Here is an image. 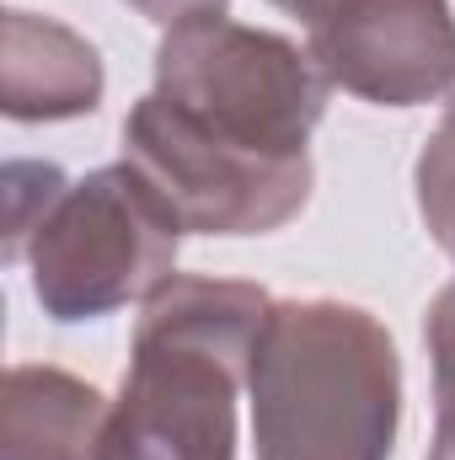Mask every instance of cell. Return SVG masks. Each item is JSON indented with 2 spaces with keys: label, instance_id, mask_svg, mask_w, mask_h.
I'll return each mask as SVG.
<instances>
[{
  "label": "cell",
  "instance_id": "1",
  "mask_svg": "<svg viewBox=\"0 0 455 460\" xmlns=\"http://www.w3.org/2000/svg\"><path fill=\"white\" fill-rule=\"evenodd\" d=\"M268 311L257 284L172 273L134 322L103 460H236V402Z\"/></svg>",
  "mask_w": 455,
  "mask_h": 460
},
{
  "label": "cell",
  "instance_id": "2",
  "mask_svg": "<svg viewBox=\"0 0 455 460\" xmlns=\"http://www.w3.org/2000/svg\"><path fill=\"white\" fill-rule=\"evenodd\" d=\"M246 396L257 460H391L402 358L359 305L273 300Z\"/></svg>",
  "mask_w": 455,
  "mask_h": 460
},
{
  "label": "cell",
  "instance_id": "3",
  "mask_svg": "<svg viewBox=\"0 0 455 460\" xmlns=\"http://www.w3.org/2000/svg\"><path fill=\"white\" fill-rule=\"evenodd\" d=\"M327 92L333 81L311 49L284 32L230 22L226 11L166 27L156 49V97L204 134L273 161L311 155L306 145L327 113Z\"/></svg>",
  "mask_w": 455,
  "mask_h": 460
},
{
  "label": "cell",
  "instance_id": "4",
  "mask_svg": "<svg viewBox=\"0 0 455 460\" xmlns=\"http://www.w3.org/2000/svg\"><path fill=\"white\" fill-rule=\"evenodd\" d=\"M183 220L129 161L70 182L32 226L22 257L32 295L54 322H97L129 300H150L177 273Z\"/></svg>",
  "mask_w": 455,
  "mask_h": 460
},
{
  "label": "cell",
  "instance_id": "5",
  "mask_svg": "<svg viewBox=\"0 0 455 460\" xmlns=\"http://www.w3.org/2000/svg\"><path fill=\"white\" fill-rule=\"evenodd\" d=\"M123 161L139 166L183 230L199 235H268L311 199V155L273 161L226 145L156 92L123 118Z\"/></svg>",
  "mask_w": 455,
  "mask_h": 460
},
{
  "label": "cell",
  "instance_id": "6",
  "mask_svg": "<svg viewBox=\"0 0 455 460\" xmlns=\"http://www.w3.org/2000/svg\"><path fill=\"white\" fill-rule=\"evenodd\" d=\"M311 59L322 75L375 108H424L455 86L451 0H306Z\"/></svg>",
  "mask_w": 455,
  "mask_h": 460
},
{
  "label": "cell",
  "instance_id": "7",
  "mask_svg": "<svg viewBox=\"0 0 455 460\" xmlns=\"http://www.w3.org/2000/svg\"><path fill=\"white\" fill-rule=\"evenodd\" d=\"M108 396L70 369L16 364L0 385V460H103Z\"/></svg>",
  "mask_w": 455,
  "mask_h": 460
},
{
  "label": "cell",
  "instance_id": "8",
  "mask_svg": "<svg viewBox=\"0 0 455 460\" xmlns=\"http://www.w3.org/2000/svg\"><path fill=\"white\" fill-rule=\"evenodd\" d=\"M103 102V59L97 49L54 16L11 11L5 16V75L0 108L16 123H59L97 113Z\"/></svg>",
  "mask_w": 455,
  "mask_h": 460
},
{
  "label": "cell",
  "instance_id": "9",
  "mask_svg": "<svg viewBox=\"0 0 455 460\" xmlns=\"http://www.w3.org/2000/svg\"><path fill=\"white\" fill-rule=\"evenodd\" d=\"M413 182H418V215H424V226H429V235L445 246V257L455 262V86H451V102H445L440 128L429 134V145L418 155Z\"/></svg>",
  "mask_w": 455,
  "mask_h": 460
},
{
  "label": "cell",
  "instance_id": "10",
  "mask_svg": "<svg viewBox=\"0 0 455 460\" xmlns=\"http://www.w3.org/2000/svg\"><path fill=\"white\" fill-rule=\"evenodd\" d=\"M429 358H434V439L429 460H455V284L429 305Z\"/></svg>",
  "mask_w": 455,
  "mask_h": 460
},
{
  "label": "cell",
  "instance_id": "11",
  "mask_svg": "<svg viewBox=\"0 0 455 460\" xmlns=\"http://www.w3.org/2000/svg\"><path fill=\"white\" fill-rule=\"evenodd\" d=\"M139 16L161 22V27H177L188 16H210V11H226V0H129Z\"/></svg>",
  "mask_w": 455,
  "mask_h": 460
},
{
  "label": "cell",
  "instance_id": "12",
  "mask_svg": "<svg viewBox=\"0 0 455 460\" xmlns=\"http://www.w3.org/2000/svg\"><path fill=\"white\" fill-rule=\"evenodd\" d=\"M268 5H284V11H300L306 0H268Z\"/></svg>",
  "mask_w": 455,
  "mask_h": 460
}]
</instances>
